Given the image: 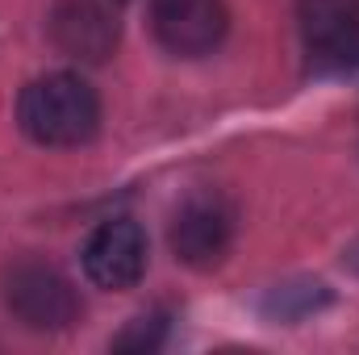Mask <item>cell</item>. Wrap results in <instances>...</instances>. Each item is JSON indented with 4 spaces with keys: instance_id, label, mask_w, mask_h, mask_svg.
Wrapping results in <instances>:
<instances>
[{
    "instance_id": "cell-6",
    "label": "cell",
    "mask_w": 359,
    "mask_h": 355,
    "mask_svg": "<svg viewBox=\"0 0 359 355\" xmlns=\"http://www.w3.org/2000/svg\"><path fill=\"white\" fill-rule=\"evenodd\" d=\"M301 38L318 63L359 59V0H301Z\"/></svg>"
},
{
    "instance_id": "cell-4",
    "label": "cell",
    "mask_w": 359,
    "mask_h": 355,
    "mask_svg": "<svg viewBox=\"0 0 359 355\" xmlns=\"http://www.w3.org/2000/svg\"><path fill=\"white\" fill-rule=\"evenodd\" d=\"M230 13L222 0H151V29L159 46L180 59L213 55L226 38Z\"/></svg>"
},
{
    "instance_id": "cell-3",
    "label": "cell",
    "mask_w": 359,
    "mask_h": 355,
    "mask_svg": "<svg viewBox=\"0 0 359 355\" xmlns=\"http://www.w3.org/2000/svg\"><path fill=\"white\" fill-rule=\"evenodd\" d=\"M168 243H172L176 260L188 267L205 272V267L222 264L230 243H234V209H230V201L222 192H213V188L188 192L180 201V209L172 213Z\"/></svg>"
},
{
    "instance_id": "cell-7",
    "label": "cell",
    "mask_w": 359,
    "mask_h": 355,
    "mask_svg": "<svg viewBox=\"0 0 359 355\" xmlns=\"http://www.w3.org/2000/svg\"><path fill=\"white\" fill-rule=\"evenodd\" d=\"M50 34L63 55L100 63L117 46V21L100 0H59L50 13Z\"/></svg>"
},
{
    "instance_id": "cell-2",
    "label": "cell",
    "mask_w": 359,
    "mask_h": 355,
    "mask_svg": "<svg viewBox=\"0 0 359 355\" xmlns=\"http://www.w3.org/2000/svg\"><path fill=\"white\" fill-rule=\"evenodd\" d=\"M4 305L29 330H67L80 318V297L55 264L25 260L4 276Z\"/></svg>"
},
{
    "instance_id": "cell-5",
    "label": "cell",
    "mask_w": 359,
    "mask_h": 355,
    "mask_svg": "<svg viewBox=\"0 0 359 355\" xmlns=\"http://www.w3.org/2000/svg\"><path fill=\"white\" fill-rule=\"evenodd\" d=\"M147 272V230L134 217L100 222L84 243V276L96 288H134Z\"/></svg>"
},
{
    "instance_id": "cell-1",
    "label": "cell",
    "mask_w": 359,
    "mask_h": 355,
    "mask_svg": "<svg viewBox=\"0 0 359 355\" xmlns=\"http://www.w3.org/2000/svg\"><path fill=\"white\" fill-rule=\"evenodd\" d=\"M17 126L38 147H84L100 130V96L72 72H50L17 96Z\"/></svg>"
},
{
    "instance_id": "cell-9",
    "label": "cell",
    "mask_w": 359,
    "mask_h": 355,
    "mask_svg": "<svg viewBox=\"0 0 359 355\" xmlns=\"http://www.w3.org/2000/svg\"><path fill=\"white\" fill-rule=\"evenodd\" d=\"M163 326H168V322H163L159 314H151V318L142 314V318H134V322L113 339V347H117V351H155V347L163 343Z\"/></svg>"
},
{
    "instance_id": "cell-10",
    "label": "cell",
    "mask_w": 359,
    "mask_h": 355,
    "mask_svg": "<svg viewBox=\"0 0 359 355\" xmlns=\"http://www.w3.org/2000/svg\"><path fill=\"white\" fill-rule=\"evenodd\" d=\"M343 264H347V267H351V272L359 276V239L351 243V247H347V255H343Z\"/></svg>"
},
{
    "instance_id": "cell-8",
    "label": "cell",
    "mask_w": 359,
    "mask_h": 355,
    "mask_svg": "<svg viewBox=\"0 0 359 355\" xmlns=\"http://www.w3.org/2000/svg\"><path fill=\"white\" fill-rule=\"evenodd\" d=\"M326 301H330L326 284H318V280H301V284H284V288L271 293L268 297V314L271 318H280V322H297V318L322 309Z\"/></svg>"
}]
</instances>
